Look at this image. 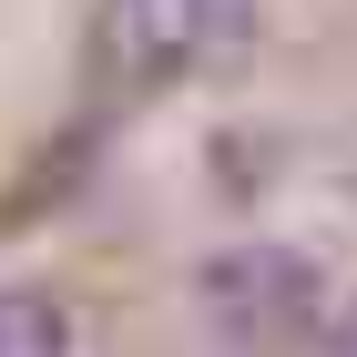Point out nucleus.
Wrapping results in <instances>:
<instances>
[{"instance_id":"nucleus-1","label":"nucleus","mask_w":357,"mask_h":357,"mask_svg":"<svg viewBox=\"0 0 357 357\" xmlns=\"http://www.w3.org/2000/svg\"><path fill=\"white\" fill-rule=\"evenodd\" d=\"M225 21H235V0H112V21H102V61L123 72V82L164 92L174 72H194V61L225 41Z\"/></svg>"},{"instance_id":"nucleus-2","label":"nucleus","mask_w":357,"mask_h":357,"mask_svg":"<svg viewBox=\"0 0 357 357\" xmlns=\"http://www.w3.org/2000/svg\"><path fill=\"white\" fill-rule=\"evenodd\" d=\"M0 357H72V306L41 286H0Z\"/></svg>"},{"instance_id":"nucleus-3","label":"nucleus","mask_w":357,"mask_h":357,"mask_svg":"<svg viewBox=\"0 0 357 357\" xmlns=\"http://www.w3.org/2000/svg\"><path fill=\"white\" fill-rule=\"evenodd\" d=\"M337 357H357V306H347V327H337Z\"/></svg>"}]
</instances>
